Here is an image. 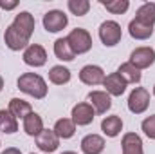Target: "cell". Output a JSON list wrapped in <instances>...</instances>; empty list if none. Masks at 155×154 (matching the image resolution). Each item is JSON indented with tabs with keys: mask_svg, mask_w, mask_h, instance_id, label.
Wrapping results in <instances>:
<instances>
[{
	"mask_svg": "<svg viewBox=\"0 0 155 154\" xmlns=\"http://www.w3.org/2000/svg\"><path fill=\"white\" fill-rule=\"evenodd\" d=\"M16 85L24 94H27V96H31L35 100H43L47 96V93H49L47 82L43 80V76H40L38 73H24V75H20L18 80H16Z\"/></svg>",
	"mask_w": 155,
	"mask_h": 154,
	"instance_id": "obj_1",
	"label": "cell"
},
{
	"mask_svg": "<svg viewBox=\"0 0 155 154\" xmlns=\"http://www.w3.org/2000/svg\"><path fill=\"white\" fill-rule=\"evenodd\" d=\"M150 100H152V96L146 87H134L132 93L128 94V102H126L128 111L132 114H144L150 107Z\"/></svg>",
	"mask_w": 155,
	"mask_h": 154,
	"instance_id": "obj_2",
	"label": "cell"
},
{
	"mask_svg": "<svg viewBox=\"0 0 155 154\" xmlns=\"http://www.w3.org/2000/svg\"><path fill=\"white\" fill-rule=\"evenodd\" d=\"M97 37L101 40V44L105 47H116L123 38V29L121 24L116 20H105L99 29H97Z\"/></svg>",
	"mask_w": 155,
	"mask_h": 154,
	"instance_id": "obj_3",
	"label": "cell"
},
{
	"mask_svg": "<svg viewBox=\"0 0 155 154\" xmlns=\"http://www.w3.org/2000/svg\"><path fill=\"white\" fill-rule=\"evenodd\" d=\"M67 40H69V44H71V47H72L76 56L78 54H85V53H88L92 49V35L87 29H83V27L72 29L67 35Z\"/></svg>",
	"mask_w": 155,
	"mask_h": 154,
	"instance_id": "obj_4",
	"label": "cell"
},
{
	"mask_svg": "<svg viewBox=\"0 0 155 154\" xmlns=\"http://www.w3.org/2000/svg\"><path fill=\"white\" fill-rule=\"evenodd\" d=\"M41 24L47 33H60L69 26V16L61 9H51L43 15Z\"/></svg>",
	"mask_w": 155,
	"mask_h": 154,
	"instance_id": "obj_5",
	"label": "cell"
},
{
	"mask_svg": "<svg viewBox=\"0 0 155 154\" xmlns=\"http://www.w3.org/2000/svg\"><path fill=\"white\" fill-rule=\"evenodd\" d=\"M132 65H135L139 71L143 69H148L155 64V49L150 45H141V47H135L132 53H130V60H128Z\"/></svg>",
	"mask_w": 155,
	"mask_h": 154,
	"instance_id": "obj_6",
	"label": "cell"
},
{
	"mask_svg": "<svg viewBox=\"0 0 155 154\" xmlns=\"http://www.w3.org/2000/svg\"><path fill=\"white\" fill-rule=\"evenodd\" d=\"M29 40L22 31H18L13 24L11 26H7L5 27V31H4V42H5V47L9 49V51H25L27 47H29Z\"/></svg>",
	"mask_w": 155,
	"mask_h": 154,
	"instance_id": "obj_7",
	"label": "cell"
},
{
	"mask_svg": "<svg viewBox=\"0 0 155 154\" xmlns=\"http://www.w3.org/2000/svg\"><path fill=\"white\" fill-rule=\"evenodd\" d=\"M94 118H96V111H94V107L88 102H79L71 111V120L74 121L76 127H87V125H90L94 121Z\"/></svg>",
	"mask_w": 155,
	"mask_h": 154,
	"instance_id": "obj_8",
	"label": "cell"
},
{
	"mask_svg": "<svg viewBox=\"0 0 155 154\" xmlns=\"http://www.w3.org/2000/svg\"><path fill=\"white\" fill-rule=\"evenodd\" d=\"M22 60L29 67H43L47 64V51L40 44H29V47L22 53Z\"/></svg>",
	"mask_w": 155,
	"mask_h": 154,
	"instance_id": "obj_9",
	"label": "cell"
},
{
	"mask_svg": "<svg viewBox=\"0 0 155 154\" xmlns=\"http://www.w3.org/2000/svg\"><path fill=\"white\" fill-rule=\"evenodd\" d=\"M105 71L101 65H96V64H87L79 69V82L88 85V87H96V85H103V80H105Z\"/></svg>",
	"mask_w": 155,
	"mask_h": 154,
	"instance_id": "obj_10",
	"label": "cell"
},
{
	"mask_svg": "<svg viewBox=\"0 0 155 154\" xmlns=\"http://www.w3.org/2000/svg\"><path fill=\"white\" fill-rule=\"evenodd\" d=\"M35 142H36V147L45 154L56 152L58 147H60V138L56 136V132L52 129H43L38 136L35 138Z\"/></svg>",
	"mask_w": 155,
	"mask_h": 154,
	"instance_id": "obj_11",
	"label": "cell"
},
{
	"mask_svg": "<svg viewBox=\"0 0 155 154\" xmlns=\"http://www.w3.org/2000/svg\"><path fill=\"white\" fill-rule=\"evenodd\" d=\"M87 98L88 103L94 107L96 114H107L112 109V96L107 91H90Z\"/></svg>",
	"mask_w": 155,
	"mask_h": 154,
	"instance_id": "obj_12",
	"label": "cell"
},
{
	"mask_svg": "<svg viewBox=\"0 0 155 154\" xmlns=\"http://www.w3.org/2000/svg\"><path fill=\"white\" fill-rule=\"evenodd\" d=\"M105 138L101 134H87L79 142V149L83 154H101L105 151Z\"/></svg>",
	"mask_w": 155,
	"mask_h": 154,
	"instance_id": "obj_13",
	"label": "cell"
},
{
	"mask_svg": "<svg viewBox=\"0 0 155 154\" xmlns=\"http://www.w3.org/2000/svg\"><path fill=\"white\" fill-rule=\"evenodd\" d=\"M103 87H105V91L114 98V96H123L124 94V91H126V87H128V83L124 82V78L121 76L119 73H110V75H107L105 80H103Z\"/></svg>",
	"mask_w": 155,
	"mask_h": 154,
	"instance_id": "obj_14",
	"label": "cell"
},
{
	"mask_svg": "<svg viewBox=\"0 0 155 154\" xmlns=\"http://www.w3.org/2000/svg\"><path fill=\"white\" fill-rule=\"evenodd\" d=\"M121 151L123 154H144L141 136L137 132H124L121 138Z\"/></svg>",
	"mask_w": 155,
	"mask_h": 154,
	"instance_id": "obj_15",
	"label": "cell"
},
{
	"mask_svg": "<svg viewBox=\"0 0 155 154\" xmlns=\"http://www.w3.org/2000/svg\"><path fill=\"white\" fill-rule=\"evenodd\" d=\"M13 26H15L18 31H22L27 38H31V37H33V33H35L36 22H35V16H33L29 11H20L18 15H15Z\"/></svg>",
	"mask_w": 155,
	"mask_h": 154,
	"instance_id": "obj_16",
	"label": "cell"
},
{
	"mask_svg": "<svg viewBox=\"0 0 155 154\" xmlns=\"http://www.w3.org/2000/svg\"><path fill=\"white\" fill-rule=\"evenodd\" d=\"M101 131L107 138H117L123 131V118L117 114L105 116L101 120Z\"/></svg>",
	"mask_w": 155,
	"mask_h": 154,
	"instance_id": "obj_17",
	"label": "cell"
},
{
	"mask_svg": "<svg viewBox=\"0 0 155 154\" xmlns=\"http://www.w3.org/2000/svg\"><path fill=\"white\" fill-rule=\"evenodd\" d=\"M128 33L134 40H150L153 37V27L152 26H146L139 20H130L128 24Z\"/></svg>",
	"mask_w": 155,
	"mask_h": 154,
	"instance_id": "obj_18",
	"label": "cell"
},
{
	"mask_svg": "<svg viewBox=\"0 0 155 154\" xmlns=\"http://www.w3.org/2000/svg\"><path fill=\"white\" fill-rule=\"evenodd\" d=\"M7 111L15 116L16 120H25L27 116L33 113V107H31L29 102H25L22 98H11L9 105H7Z\"/></svg>",
	"mask_w": 155,
	"mask_h": 154,
	"instance_id": "obj_19",
	"label": "cell"
},
{
	"mask_svg": "<svg viewBox=\"0 0 155 154\" xmlns=\"http://www.w3.org/2000/svg\"><path fill=\"white\" fill-rule=\"evenodd\" d=\"M52 51H54V56L58 60H61V62H72L76 58V54H74V51H72V47H71L67 37L56 40L54 45H52Z\"/></svg>",
	"mask_w": 155,
	"mask_h": 154,
	"instance_id": "obj_20",
	"label": "cell"
},
{
	"mask_svg": "<svg viewBox=\"0 0 155 154\" xmlns=\"http://www.w3.org/2000/svg\"><path fill=\"white\" fill-rule=\"evenodd\" d=\"M52 131L56 132V136L60 140H71L76 134V125L71 118H60V120H56Z\"/></svg>",
	"mask_w": 155,
	"mask_h": 154,
	"instance_id": "obj_21",
	"label": "cell"
},
{
	"mask_svg": "<svg viewBox=\"0 0 155 154\" xmlns=\"http://www.w3.org/2000/svg\"><path fill=\"white\" fill-rule=\"evenodd\" d=\"M43 129H45V127H43V120H41V116H40L38 113H35V111L24 120V132H25L27 136L36 138Z\"/></svg>",
	"mask_w": 155,
	"mask_h": 154,
	"instance_id": "obj_22",
	"label": "cell"
},
{
	"mask_svg": "<svg viewBox=\"0 0 155 154\" xmlns=\"http://www.w3.org/2000/svg\"><path fill=\"white\" fill-rule=\"evenodd\" d=\"M71 69L65 67V65H52L49 69V82L54 83V85H65L71 82Z\"/></svg>",
	"mask_w": 155,
	"mask_h": 154,
	"instance_id": "obj_23",
	"label": "cell"
},
{
	"mask_svg": "<svg viewBox=\"0 0 155 154\" xmlns=\"http://www.w3.org/2000/svg\"><path fill=\"white\" fill-rule=\"evenodd\" d=\"M117 73L124 78L126 83H141V80H143V71H139V69H137L135 65H132L130 62L121 64V65L117 67Z\"/></svg>",
	"mask_w": 155,
	"mask_h": 154,
	"instance_id": "obj_24",
	"label": "cell"
},
{
	"mask_svg": "<svg viewBox=\"0 0 155 154\" xmlns=\"http://www.w3.org/2000/svg\"><path fill=\"white\" fill-rule=\"evenodd\" d=\"M135 20L153 27L155 26V2H144L143 5H139V9L135 11Z\"/></svg>",
	"mask_w": 155,
	"mask_h": 154,
	"instance_id": "obj_25",
	"label": "cell"
},
{
	"mask_svg": "<svg viewBox=\"0 0 155 154\" xmlns=\"http://www.w3.org/2000/svg\"><path fill=\"white\" fill-rule=\"evenodd\" d=\"M18 131V120L11 114L7 109H0V132L15 134Z\"/></svg>",
	"mask_w": 155,
	"mask_h": 154,
	"instance_id": "obj_26",
	"label": "cell"
},
{
	"mask_svg": "<svg viewBox=\"0 0 155 154\" xmlns=\"http://www.w3.org/2000/svg\"><path fill=\"white\" fill-rule=\"evenodd\" d=\"M99 2L112 15H124L130 9V2L128 0H99Z\"/></svg>",
	"mask_w": 155,
	"mask_h": 154,
	"instance_id": "obj_27",
	"label": "cell"
},
{
	"mask_svg": "<svg viewBox=\"0 0 155 154\" xmlns=\"http://www.w3.org/2000/svg\"><path fill=\"white\" fill-rule=\"evenodd\" d=\"M67 7H69V11H71L72 15H76V16H85V15H88V11H90V2H88V0H69V2H67Z\"/></svg>",
	"mask_w": 155,
	"mask_h": 154,
	"instance_id": "obj_28",
	"label": "cell"
},
{
	"mask_svg": "<svg viewBox=\"0 0 155 154\" xmlns=\"http://www.w3.org/2000/svg\"><path fill=\"white\" fill-rule=\"evenodd\" d=\"M141 131L144 132V136H146V138L155 140V114L146 116V118L141 121Z\"/></svg>",
	"mask_w": 155,
	"mask_h": 154,
	"instance_id": "obj_29",
	"label": "cell"
},
{
	"mask_svg": "<svg viewBox=\"0 0 155 154\" xmlns=\"http://www.w3.org/2000/svg\"><path fill=\"white\" fill-rule=\"evenodd\" d=\"M0 7H2L4 11H13V9L18 7V0H11V2H7V0H0Z\"/></svg>",
	"mask_w": 155,
	"mask_h": 154,
	"instance_id": "obj_30",
	"label": "cell"
},
{
	"mask_svg": "<svg viewBox=\"0 0 155 154\" xmlns=\"http://www.w3.org/2000/svg\"><path fill=\"white\" fill-rule=\"evenodd\" d=\"M0 154H22L20 149H16V147H7L5 151H2Z\"/></svg>",
	"mask_w": 155,
	"mask_h": 154,
	"instance_id": "obj_31",
	"label": "cell"
},
{
	"mask_svg": "<svg viewBox=\"0 0 155 154\" xmlns=\"http://www.w3.org/2000/svg\"><path fill=\"white\" fill-rule=\"evenodd\" d=\"M2 91H4V78L0 76V93H2Z\"/></svg>",
	"mask_w": 155,
	"mask_h": 154,
	"instance_id": "obj_32",
	"label": "cell"
},
{
	"mask_svg": "<svg viewBox=\"0 0 155 154\" xmlns=\"http://www.w3.org/2000/svg\"><path fill=\"white\" fill-rule=\"evenodd\" d=\"M60 154H78V152H74V151H63V152H60Z\"/></svg>",
	"mask_w": 155,
	"mask_h": 154,
	"instance_id": "obj_33",
	"label": "cell"
},
{
	"mask_svg": "<svg viewBox=\"0 0 155 154\" xmlns=\"http://www.w3.org/2000/svg\"><path fill=\"white\" fill-rule=\"evenodd\" d=\"M153 96H155V85H153Z\"/></svg>",
	"mask_w": 155,
	"mask_h": 154,
	"instance_id": "obj_34",
	"label": "cell"
},
{
	"mask_svg": "<svg viewBox=\"0 0 155 154\" xmlns=\"http://www.w3.org/2000/svg\"><path fill=\"white\" fill-rule=\"evenodd\" d=\"M0 145H2V142H0Z\"/></svg>",
	"mask_w": 155,
	"mask_h": 154,
	"instance_id": "obj_35",
	"label": "cell"
},
{
	"mask_svg": "<svg viewBox=\"0 0 155 154\" xmlns=\"http://www.w3.org/2000/svg\"><path fill=\"white\" fill-rule=\"evenodd\" d=\"M31 154H35V152H31Z\"/></svg>",
	"mask_w": 155,
	"mask_h": 154,
	"instance_id": "obj_36",
	"label": "cell"
}]
</instances>
